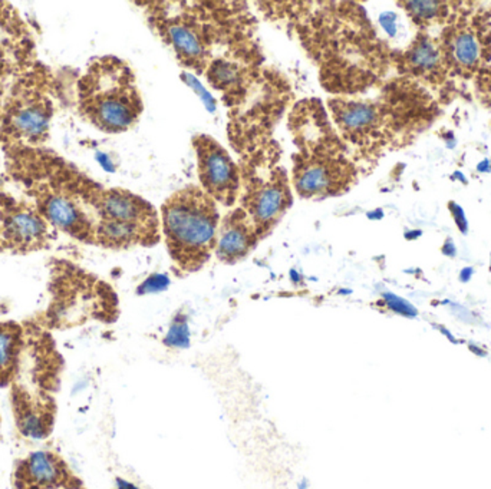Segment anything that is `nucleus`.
<instances>
[{
    "label": "nucleus",
    "mask_w": 491,
    "mask_h": 489,
    "mask_svg": "<svg viewBox=\"0 0 491 489\" xmlns=\"http://www.w3.org/2000/svg\"><path fill=\"white\" fill-rule=\"evenodd\" d=\"M469 349H470L471 351H473L474 355L480 356V358H485V356H487V353H486L483 349L478 348V346H476V344H469Z\"/></svg>",
    "instance_id": "obj_25"
},
{
    "label": "nucleus",
    "mask_w": 491,
    "mask_h": 489,
    "mask_svg": "<svg viewBox=\"0 0 491 489\" xmlns=\"http://www.w3.org/2000/svg\"><path fill=\"white\" fill-rule=\"evenodd\" d=\"M164 343L168 348L187 349L190 346V329L184 316H178L168 330Z\"/></svg>",
    "instance_id": "obj_17"
},
{
    "label": "nucleus",
    "mask_w": 491,
    "mask_h": 489,
    "mask_svg": "<svg viewBox=\"0 0 491 489\" xmlns=\"http://www.w3.org/2000/svg\"><path fill=\"white\" fill-rule=\"evenodd\" d=\"M260 236L256 226L250 220L242 207L225 217L219 226L216 254L221 262H236L245 259L259 243Z\"/></svg>",
    "instance_id": "obj_12"
},
{
    "label": "nucleus",
    "mask_w": 491,
    "mask_h": 489,
    "mask_svg": "<svg viewBox=\"0 0 491 489\" xmlns=\"http://www.w3.org/2000/svg\"><path fill=\"white\" fill-rule=\"evenodd\" d=\"M384 300L389 310L396 312L397 315L406 316V317H415L418 315V310L411 303L406 302V298H399V296L385 293Z\"/></svg>",
    "instance_id": "obj_19"
},
{
    "label": "nucleus",
    "mask_w": 491,
    "mask_h": 489,
    "mask_svg": "<svg viewBox=\"0 0 491 489\" xmlns=\"http://www.w3.org/2000/svg\"><path fill=\"white\" fill-rule=\"evenodd\" d=\"M33 40L13 7L0 4V82L33 67Z\"/></svg>",
    "instance_id": "obj_9"
},
{
    "label": "nucleus",
    "mask_w": 491,
    "mask_h": 489,
    "mask_svg": "<svg viewBox=\"0 0 491 489\" xmlns=\"http://www.w3.org/2000/svg\"><path fill=\"white\" fill-rule=\"evenodd\" d=\"M54 237V228L32 201L0 191V254L40 252Z\"/></svg>",
    "instance_id": "obj_5"
},
{
    "label": "nucleus",
    "mask_w": 491,
    "mask_h": 489,
    "mask_svg": "<svg viewBox=\"0 0 491 489\" xmlns=\"http://www.w3.org/2000/svg\"><path fill=\"white\" fill-rule=\"evenodd\" d=\"M449 52L460 67H476L481 58L480 40L470 31H459L450 38Z\"/></svg>",
    "instance_id": "obj_15"
},
{
    "label": "nucleus",
    "mask_w": 491,
    "mask_h": 489,
    "mask_svg": "<svg viewBox=\"0 0 491 489\" xmlns=\"http://www.w3.org/2000/svg\"><path fill=\"white\" fill-rule=\"evenodd\" d=\"M473 267H464V269L460 271V280L463 281V283L470 281L471 277H473Z\"/></svg>",
    "instance_id": "obj_24"
},
{
    "label": "nucleus",
    "mask_w": 491,
    "mask_h": 489,
    "mask_svg": "<svg viewBox=\"0 0 491 489\" xmlns=\"http://www.w3.org/2000/svg\"><path fill=\"white\" fill-rule=\"evenodd\" d=\"M442 254L447 255V257H456L457 247L451 238H449L442 245Z\"/></svg>",
    "instance_id": "obj_23"
},
{
    "label": "nucleus",
    "mask_w": 491,
    "mask_h": 489,
    "mask_svg": "<svg viewBox=\"0 0 491 489\" xmlns=\"http://www.w3.org/2000/svg\"><path fill=\"white\" fill-rule=\"evenodd\" d=\"M23 348V329L16 323H0V385L11 382Z\"/></svg>",
    "instance_id": "obj_14"
},
{
    "label": "nucleus",
    "mask_w": 491,
    "mask_h": 489,
    "mask_svg": "<svg viewBox=\"0 0 491 489\" xmlns=\"http://www.w3.org/2000/svg\"><path fill=\"white\" fill-rule=\"evenodd\" d=\"M421 235H423V231H411V233H406V237L408 238V240H414V238L420 237Z\"/></svg>",
    "instance_id": "obj_28"
},
{
    "label": "nucleus",
    "mask_w": 491,
    "mask_h": 489,
    "mask_svg": "<svg viewBox=\"0 0 491 489\" xmlns=\"http://www.w3.org/2000/svg\"><path fill=\"white\" fill-rule=\"evenodd\" d=\"M299 153L293 158V188L302 199H326L348 191L356 171L332 131L321 103H302L290 120Z\"/></svg>",
    "instance_id": "obj_1"
},
{
    "label": "nucleus",
    "mask_w": 491,
    "mask_h": 489,
    "mask_svg": "<svg viewBox=\"0 0 491 489\" xmlns=\"http://www.w3.org/2000/svg\"><path fill=\"white\" fill-rule=\"evenodd\" d=\"M483 38H486V42H491V12L483 19Z\"/></svg>",
    "instance_id": "obj_22"
},
{
    "label": "nucleus",
    "mask_w": 491,
    "mask_h": 489,
    "mask_svg": "<svg viewBox=\"0 0 491 489\" xmlns=\"http://www.w3.org/2000/svg\"><path fill=\"white\" fill-rule=\"evenodd\" d=\"M450 211H451L452 217H454V221H456L459 230L463 235H466L467 231H469V221H467L463 209L459 204H456V202H450Z\"/></svg>",
    "instance_id": "obj_21"
},
{
    "label": "nucleus",
    "mask_w": 491,
    "mask_h": 489,
    "mask_svg": "<svg viewBox=\"0 0 491 489\" xmlns=\"http://www.w3.org/2000/svg\"><path fill=\"white\" fill-rule=\"evenodd\" d=\"M164 40L174 48L178 59L185 67L197 72H204L209 65V42L204 35L203 26L192 19H165L160 26Z\"/></svg>",
    "instance_id": "obj_11"
},
{
    "label": "nucleus",
    "mask_w": 491,
    "mask_h": 489,
    "mask_svg": "<svg viewBox=\"0 0 491 489\" xmlns=\"http://www.w3.org/2000/svg\"><path fill=\"white\" fill-rule=\"evenodd\" d=\"M292 191L283 168H272L267 177H257L245 182L242 209L264 236L281 221L292 206Z\"/></svg>",
    "instance_id": "obj_7"
},
{
    "label": "nucleus",
    "mask_w": 491,
    "mask_h": 489,
    "mask_svg": "<svg viewBox=\"0 0 491 489\" xmlns=\"http://www.w3.org/2000/svg\"><path fill=\"white\" fill-rule=\"evenodd\" d=\"M14 421L22 436L29 440H45L55 425L54 402L47 397L35 399L13 392Z\"/></svg>",
    "instance_id": "obj_13"
},
{
    "label": "nucleus",
    "mask_w": 491,
    "mask_h": 489,
    "mask_svg": "<svg viewBox=\"0 0 491 489\" xmlns=\"http://www.w3.org/2000/svg\"><path fill=\"white\" fill-rule=\"evenodd\" d=\"M406 4V9L411 16L420 22L433 21L437 18L442 9L438 2H408Z\"/></svg>",
    "instance_id": "obj_18"
},
{
    "label": "nucleus",
    "mask_w": 491,
    "mask_h": 489,
    "mask_svg": "<svg viewBox=\"0 0 491 489\" xmlns=\"http://www.w3.org/2000/svg\"><path fill=\"white\" fill-rule=\"evenodd\" d=\"M13 489H82L81 479L54 450H35L16 462Z\"/></svg>",
    "instance_id": "obj_8"
},
{
    "label": "nucleus",
    "mask_w": 491,
    "mask_h": 489,
    "mask_svg": "<svg viewBox=\"0 0 491 489\" xmlns=\"http://www.w3.org/2000/svg\"><path fill=\"white\" fill-rule=\"evenodd\" d=\"M490 269H491V262H490Z\"/></svg>",
    "instance_id": "obj_29"
},
{
    "label": "nucleus",
    "mask_w": 491,
    "mask_h": 489,
    "mask_svg": "<svg viewBox=\"0 0 491 489\" xmlns=\"http://www.w3.org/2000/svg\"><path fill=\"white\" fill-rule=\"evenodd\" d=\"M52 75L33 65L0 85V144L7 151L38 149L55 114Z\"/></svg>",
    "instance_id": "obj_3"
},
{
    "label": "nucleus",
    "mask_w": 491,
    "mask_h": 489,
    "mask_svg": "<svg viewBox=\"0 0 491 489\" xmlns=\"http://www.w3.org/2000/svg\"><path fill=\"white\" fill-rule=\"evenodd\" d=\"M438 329H440V332H442V333L444 334V336L447 337L450 342H452V343H459V341H457L456 337L452 336L450 330H447L445 329V327L442 326L438 327Z\"/></svg>",
    "instance_id": "obj_27"
},
{
    "label": "nucleus",
    "mask_w": 491,
    "mask_h": 489,
    "mask_svg": "<svg viewBox=\"0 0 491 489\" xmlns=\"http://www.w3.org/2000/svg\"><path fill=\"white\" fill-rule=\"evenodd\" d=\"M82 489H85V488H82Z\"/></svg>",
    "instance_id": "obj_30"
},
{
    "label": "nucleus",
    "mask_w": 491,
    "mask_h": 489,
    "mask_svg": "<svg viewBox=\"0 0 491 489\" xmlns=\"http://www.w3.org/2000/svg\"><path fill=\"white\" fill-rule=\"evenodd\" d=\"M170 284L167 276L164 274H153V276L148 277L146 281H144L141 286H139L138 293H158V291L165 290Z\"/></svg>",
    "instance_id": "obj_20"
},
{
    "label": "nucleus",
    "mask_w": 491,
    "mask_h": 489,
    "mask_svg": "<svg viewBox=\"0 0 491 489\" xmlns=\"http://www.w3.org/2000/svg\"><path fill=\"white\" fill-rule=\"evenodd\" d=\"M163 231L171 259L187 273L210 259L218 243V204L203 188L187 185L171 194L163 207Z\"/></svg>",
    "instance_id": "obj_4"
},
{
    "label": "nucleus",
    "mask_w": 491,
    "mask_h": 489,
    "mask_svg": "<svg viewBox=\"0 0 491 489\" xmlns=\"http://www.w3.org/2000/svg\"><path fill=\"white\" fill-rule=\"evenodd\" d=\"M118 489H139L134 484L127 483L124 479H117Z\"/></svg>",
    "instance_id": "obj_26"
},
{
    "label": "nucleus",
    "mask_w": 491,
    "mask_h": 489,
    "mask_svg": "<svg viewBox=\"0 0 491 489\" xmlns=\"http://www.w3.org/2000/svg\"><path fill=\"white\" fill-rule=\"evenodd\" d=\"M406 57H408L409 65L416 71H434L435 67L442 65V50L438 49L437 45L428 38L416 40Z\"/></svg>",
    "instance_id": "obj_16"
},
{
    "label": "nucleus",
    "mask_w": 491,
    "mask_h": 489,
    "mask_svg": "<svg viewBox=\"0 0 491 489\" xmlns=\"http://www.w3.org/2000/svg\"><path fill=\"white\" fill-rule=\"evenodd\" d=\"M78 112L105 134H121L138 122L143 98L136 75L120 58L101 57L89 62L76 86Z\"/></svg>",
    "instance_id": "obj_2"
},
{
    "label": "nucleus",
    "mask_w": 491,
    "mask_h": 489,
    "mask_svg": "<svg viewBox=\"0 0 491 489\" xmlns=\"http://www.w3.org/2000/svg\"><path fill=\"white\" fill-rule=\"evenodd\" d=\"M96 223L100 220L117 221V223L132 224L141 227L160 230L158 214L143 197L122 190V188L101 187L94 201Z\"/></svg>",
    "instance_id": "obj_10"
},
{
    "label": "nucleus",
    "mask_w": 491,
    "mask_h": 489,
    "mask_svg": "<svg viewBox=\"0 0 491 489\" xmlns=\"http://www.w3.org/2000/svg\"><path fill=\"white\" fill-rule=\"evenodd\" d=\"M200 184L216 202L230 207L240 194V171L230 154L209 135L192 138Z\"/></svg>",
    "instance_id": "obj_6"
}]
</instances>
